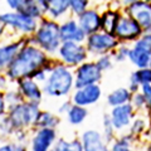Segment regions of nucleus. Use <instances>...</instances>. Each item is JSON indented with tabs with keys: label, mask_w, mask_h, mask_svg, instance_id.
<instances>
[{
	"label": "nucleus",
	"mask_w": 151,
	"mask_h": 151,
	"mask_svg": "<svg viewBox=\"0 0 151 151\" xmlns=\"http://www.w3.org/2000/svg\"><path fill=\"white\" fill-rule=\"evenodd\" d=\"M146 127H147V124H146V121L144 119H135L130 126V134L134 137H136V136L144 134L146 131Z\"/></svg>",
	"instance_id": "nucleus-33"
},
{
	"label": "nucleus",
	"mask_w": 151,
	"mask_h": 151,
	"mask_svg": "<svg viewBox=\"0 0 151 151\" xmlns=\"http://www.w3.org/2000/svg\"><path fill=\"white\" fill-rule=\"evenodd\" d=\"M77 22L87 37L101 32V14L94 8H88L82 15L77 18Z\"/></svg>",
	"instance_id": "nucleus-18"
},
{
	"label": "nucleus",
	"mask_w": 151,
	"mask_h": 151,
	"mask_svg": "<svg viewBox=\"0 0 151 151\" xmlns=\"http://www.w3.org/2000/svg\"><path fill=\"white\" fill-rule=\"evenodd\" d=\"M144 38H145V39L151 44V34H144Z\"/></svg>",
	"instance_id": "nucleus-42"
},
{
	"label": "nucleus",
	"mask_w": 151,
	"mask_h": 151,
	"mask_svg": "<svg viewBox=\"0 0 151 151\" xmlns=\"http://www.w3.org/2000/svg\"><path fill=\"white\" fill-rule=\"evenodd\" d=\"M88 4L89 1H87V0H69L70 13L78 18L88 9Z\"/></svg>",
	"instance_id": "nucleus-32"
},
{
	"label": "nucleus",
	"mask_w": 151,
	"mask_h": 151,
	"mask_svg": "<svg viewBox=\"0 0 151 151\" xmlns=\"http://www.w3.org/2000/svg\"><path fill=\"white\" fill-rule=\"evenodd\" d=\"M28 44V38H22L17 42H12L9 44H4L0 48V68L5 70L12 62L18 57L20 50Z\"/></svg>",
	"instance_id": "nucleus-19"
},
{
	"label": "nucleus",
	"mask_w": 151,
	"mask_h": 151,
	"mask_svg": "<svg viewBox=\"0 0 151 151\" xmlns=\"http://www.w3.org/2000/svg\"><path fill=\"white\" fill-rule=\"evenodd\" d=\"M57 57L67 67L77 68L84 62H87L89 53L86 48V44L74 43V42H63L57 53Z\"/></svg>",
	"instance_id": "nucleus-5"
},
{
	"label": "nucleus",
	"mask_w": 151,
	"mask_h": 151,
	"mask_svg": "<svg viewBox=\"0 0 151 151\" xmlns=\"http://www.w3.org/2000/svg\"><path fill=\"white\" fill-rule=\"evenodd\" d=\"M130 47H127L126 44H120L117 47V49H115L111 53L112 58L115 62L117 63H122L125 62L126 59H129V54H130Z\"/></svg>",
	"instance_id": "nucleus-31"
},
{
	"label": "nucleus",
	"mask_w": 151,
	"mask_h": 151,
	"mask_svg": "<svg viewBox=\"0 0 151 151\" xmlns=\"http://www.w3.org/2000/svg\"><path fill=\"white\" fill-rule=\"evenodd\" d=\"M131 105L134 106L135 110H142V108H146V101H145V97L141 92H137L135 94H132V98H131Z\"/></svg>",
	"instance_id": "nucleus-35"
},
{
	"label": "nucleus",
	"mask_w": 151,
	"mask_h": 151,
	"mask_svg": "<svg viewBox=\"0 0 151 151\" xmlns=\"http://www.w3.org/2000/svg\"><path fill=\"white\" fill-rule=\"evenodd\" d=\"M150 67H151V64H150Z\"/></svg>",
	"instance_id": "nucleus-45"
},
{
	"label": "nucleus",
	"mask_w": 151,
	"mask_h": 151,
	"mask_svg": "<svg viewBox=\"0 0 151 151\" xmlns=\"http://www.w3.org/2000/svg\"><path fill=\"white\" fill-rule=\"evenodd\" d=\"M115 127L112 125V121H111V117L110 115H105L103 116V140H105L106 144H110V142H113L116 139L115 136Z\"/></svg>",
	"instance_id": "nucleus-29"
},
{
	"label": "nucleus",
	"mask_w": 151,
	"mask_h": 151,
	"mask_svg": "<svg viewBox=\"0 0 151 151\" xmlns=\"http://www.w3.org/2000/svg\"><path fill=\"white\" fill-rule=\"evenodd\" d=\"M129 60L137 69L149 68L151 64V44L142 37L136 40L130 49Z\"/></svg>",
	"instance_id": "nucleus-11"
},
{
	"label": "nucleus",
	"mask_w": 151,
	"mask_h": 151,
	"mask_svg": "<svg viewBox=\"0 0 151 151\" xmlns=\"http://www.w3.org/2000/svg\"><path fill=\"white\" fill-rule=\"evenodd\" d=\"M81 142L83 146V151H96L98 147L105 145V140L100 131L97 130H87L82 134Z\"/></svg>",
	"instance_id": "nucleus-21"
},
{
	"label": "nucleus",
	"mask_w": 151,
	"mask_h": 151,
	"mask_svg": "<svg viewBox=\"0 0 151 151\" xmlns=\"http://www.w3.org/2000/svg\"><path fill=\"white\" fill-rule=\"evenodd\" d=\"M13 151H28V149L27 146H24V144H14Z\"/></svg>",
	"instance_id": "nucleus-39"
},
{
	"label": "nucleus",
	"mask_w": 151,
	"mask_h": 151,
	"mask_svg": "<svg viewBox=\"0 0 151 151\" xmlns=\"http://www.w3.org/2000/svg\"><path fill=\"white\" fill-rule=\"evenodd\" d=\"M96 151H111V150H110V147L107 146V144H105V145H102L101 147H98Z\"/></svg>",
	"instance_id": "nucleus-41"
},
{
	"label": "nucleus",
	"mask_w": 151,
	"mask_h": 151,
	"mask_svg": "<svg viewBox=\"0 0 151 151\" xmlns=\"http://www.w3.org/2000/svg\"><path fill=\"white\" fill-rule=\"evenodd\" d=\"M65 116H67V120H68V122L70 125L77 126V125H81L82 122L87 119L88 110L86 107H81V106L73 105Z\"/></svg>",
	"instance_id": "nucleus-26"
},
{
	"label": "nucleus",
	"mask_w": 151,
	"mask_h": 151,
	"mask_svg": "<svg viewBox=\"0 0 151 151\" xmlns=\"http://www.w3.org/2000/svg\"><path fill=\"white\" fill-rule=\"evenodd\" d=\"M102 78V70L93 60H87L74 70V89H79L92 84H98Z\"/></svg>",
	"instance_id": "nucleus-8"
},
{
	"label": "nucleus",
	"mask_w": 151,
	"mask_h": 151,
	"mask_svg": "<svg viewBox=\"0 0 151 151\" xmlns=\"http://www.w3.org/2000/svg\"><path fill=\"white\" fill-rule=\"evenodd\" d=\"M130 83L139 84V86H145V84H151V67L144 69H136L130 76Z\"/></svg>",
	"instance_id": "nucleus-27"
},
{
	"label": "nucleus",
	"mask_w": 151,
	"mask_h": 151,
	"mask_svg": "<svg viewBox=\"0 0 151 151\" xmlns=\"http://www.w3.org/2000/svg\"><path fill=\"white\" fill-rule=\"evenodd\" d=\"M135 141V137L131 134L124 135L120 139H116L112 142L110 150L111 151H132V144Z\"/></svg>",
	"instance_id": "nucleus-28"
},
{
	"label": "nucleus",
	"mask_w": 151,
	"mask_h": 151,
	"mask_svg": "<svg viewBox=\"0 0 151 151\" xmlns=\"http://www.w3.org/2000/svg\"><path fill=\"white\" fill-rule=\"evenodd\" d=\"M50 151H83V146L81 140L78 139H74L72 141H68L65 139H58Z\"/></svg>",
	"instance_id": "nucleus-25"
},
{
	"label": "nucleus",
	"mask_w": 151,
	"mask_h": 151,
	"mask_svg": "<svg viewBox=\"0 0 151 151\" xmlns=\"http://www.w3.org/2000/svg\"><path fill=\"white\" fill-rule=\"evenodd\" d=\"M141 93L144 94L145 101H146V108L151 111V84H145L141 87Z\"/></svg>",
	"instance_id": "nucleus-37"
},
{
	"label": "nucleus",
	"mask_w": 151,
	"mask_h": 151,
	"mask_svg": "<svg viewBox=\"0 0 151 151\" xmlns=\"http://www.w3.org/2000/svg\"><path fill=\"white\" fill-rule=\"evenodd\" d=\"M68 12H70L69 0H49L48 10H47L45 15L48 19L57 22Z\"/></svg>",
	"instance_id": "nucleus-22"
},
{
	"label": "nucleus",
	"mask_w": 151,
	"mask_h": 151,
	"mask_svg": "<svg viewBox=\"0 0 151 151\" xmlns=\"http://www.w3.org/2000/svg\"><path fill=\"white\" fill-rule=\"evenodd\" d=\"M113 35L120 43L121 42H136L144 37V29L136 20L122 13Z\"/></svg>",
	"instance_id": "nucleus-10"
},
{
	"label": "nucleus",
	"mask_w": 151,
	"mask_h": 151,
	"mask_svg": "<svg viewBox=\"0 0 151 151\" xmlns=\"http://www.w3.org/2000/svg\"><path fill=\"white\" fill-rule=\"evenodd\" d=\"M57 140L55 130L37 129L30 139V151H50Z\"/></svg>",
	"instance_id": "nucleus-13"
},
{
	"label": "nucleus",
	"mask_w": 151,
	"mask_h": 151,
	"mask_svg": "<svg viewBox=\"0 0 151 151\" xmlns=\"http://www.w3.org/2000/svg\"><path fill=\"white\" fill-rule=\"evenodd\" d=\"M101 96H102L101 87L98 86V84H92V86L74 89L70 101H72V103L76 106H81V107L87 108V106L94 105V103H97L100 101Z\"/></svg>",
	"instance_id": "nucleus-12"
},
{
	"label": "nucleus",
	"mask_w": 151,
	"mask_h": 151,
	"mask_svg": "<svg viewBox=\"0 0 151 151\" xmlns=\"http://www.w3.org/2000/svg\"><path fill=\"white\" fill-rule=\"evenodd\" d=\"M124 14L137 22L144 29V33L151 29V1L134 0L126 3L124 6Z\"/></svg>",
	"instance_id": "nucleus-9"
},
{
	"label": "nucleus",
	"mask_w": 151,
	"mask_h": 151,
	"mask_svg": "<svg viewBox=\"0 0 151 151\" xmlns=\"http://www.w3.org/2000/svg\"><path fill=\"white\" fill-rule=\"evenodd\" d=\"M39 103L23 102L15 107L8 110V119L10 121L14 131L25 130L30 126H34L40 115Z\"/></svg>",
	"instance_id": "nucleus-4"
},
{
	"label": "nucleus",
	"mask_w": 151,
	"mask_h": 151,
	"mask_svg": "<svg viewBox=\"0 0 151 151\" xmlns=\"http://www.w3.org/2000/svg\"><path fill=\"white\" fill-rule=\"evenodd\" d=\"M0 151H13V145L10 144H5L0 147Z\"/></svg>",
	"instance_id": "nucleus-40"
},
{
	"label": "nucleus",
	"mask_w": 151,
	"mask_h": 151,
	"mask_svg": "<svg viewBox=\"0 0 151 151\" xmlns=\"http://www.w3.org/2000/svg\"><path fill=\"white\" fill-rule=\"evenodd\" d=\"M3 97L8 105V110L12 107L20 105L23 102H25L24 98L22 97V94L19 93V91H17V92L15 91H8V92H5V94H3Z\"/></svg>",
	"instance_id": "nucleus-30"
},
{
	"label": "nucleus",
	"mask_w": 151,
	"mask_h": 151,
	"mask_svg": "<svg viewBox=\"0 0 151 151\" xmlns=\"http://www.w3.org/2000/svg\"><path fill=\"white\" fill-rule=\"evenodd\" d=\"M6 111H8V105H6L5 100H4V97L1 96L0 97V112H1V117L4 116V113H5Z\"/></svg>",
	"instance_id": "nucleus-38"
},
{
	"label": "nucleus",
	"mask_w": 151,
	"mask_h": 151,
	"mask_svg": "<svg viewBox=\"0 0 151 151\" xmlns=\"http://www.w3.org/2000/svg\"><path fill=\"white\" fill-rule=\"evenodd\" d=\"M74 88V72L63 63H55L44 83L43 92L49 97L59 98L72 92Z\"/></svg>",
	"instance_id": "nucleus-3"
},
{
	"label": "nucleus",
	"mask_w": 151,
	"mask_h": 151,
	"mask_svg": "<svg viewBox=\"0 0 151 151\" xmlns=\"http://www.w3.org/2000/svg\"><path fill=\"white\" fill-rule=\"evenodd\" d=\"M6 4L12 9V12L25 14V15L35 19L38 22H40L45 15L39 1H34V0H8Z\"/></svg>",
	"instance_id": "nucleus-14"
},
{
	"label": "nucleus",
	"mask_w": 151,
	"mask_h": 151,
	"mask_svg": "<svg viewBox=\"0 0 151 151\" xmlns=\"http://www.w3.org/2000/svg\"><path fill=\"white\" fill-rule=\"evenodd\" d=\"M146 137L151 140V126H150V129H149L147 131H146Z\"/></svg>",
	"instance_id": "nucleus-43"
},
{
	"label": "nucleus",
	"mask_w": 151,
	"mask_h": 151,
	"mask_svg": "<svg viewBox=\"0 0 151 151\" xmlns=\"http://www.w3.org/2000/svg\"><path fill=\"white\" fill-rule=\"evenodd\" d=\"M28 38V44L39 47L42 50H44L47 54L53 55L58 53V50L62 45V38H60V29L59 24L52 19L43 18L39 22L37 32Z\"/></svg>",
	"instance_id": "nucleus-2"
},
{
	"label": "nucleus",
	"mask_w": 151,
	"mask_h": 151,
	"mask_svg": "<svg viewBox=\"0 0 151 151\" xmlns=\"http://www.w3.org/2000/svg\"><path fill=\"white\" fill-rule=\"evenodd\" d=\"M48 76H49V72L45 68H42L39 70H37V72L32 76L30 78H33L37 83H45L47 79H48Z\"/></svg>",
	"instance_id": "nucleus-36"
},
{
	"label": "nucleus",
	"mask_w": 151,
	"mask_h": 151,
	"mask_svg": "<svg viewBox=\"0 0 151 151\" xmlns=\"http://www.w3.org/2000/svg\"><path fill=\"white\" fill-rule=\"evenodd\" d=\"M122 13L115 9H107L101 14V30L107 34L113 35L116 32V28L119 25L120 18Z\"/></svg>",
	"instance_id": "nucleus-20"
},
{
	"label": "nucleus",
	"mask_w": 151,
	"mask_h": 151,
	"mask_svg": "<svg viewBox=\"0 0 151 151\" xmlns=\"http://www.w3.org/2000/svg\"><path fill=\"white\" fill-rule=\"evenodd\" d=\"M134 113H135V108L131 103H126V105L112 108L110 112V117L115 130L121 131V130H125L126 127L131 126Z\"/></svg>",
	"instance_id": "nucleus-16"
},
{
	"label": "nucleus",
	"mask_w": 151,
	"mask_h": 151,
	"mask_svg": "<svg viewBox=\"0 0 151 151\" xmlns=\"http://www.w3.org/2000/svg\"><path fill=\"white\" fill-rule=\"evenodd\" d=\"M1 27H8L28 37L33 35L39 27V22L17 12H5L0 15Z\"/></svg>",
	"instance_id": "nucleus-6"
},
{
	"label": "nucleus",
	"mask_w": 151,
	"mask_h": 151,
	"mask_svg": "<svg viewBox=\"0 0 151 151\" xmlns=\"http://www.w3.org/2000/svg\"><path fill=\"white\" fill-rule=\"evenodd\" d=\"M132 98V93L130 92L129 88L126 87H119L107 96V103L108 106H111L112 108L119 107L122 105H126V103H130Z\"/></svg>",
	"instance_id": "nucleus-23"
},
{
	"label": "nucleus",
	"mask_w": 151,
	"mask_h": 151,
	"mask_svg": "<svg viewBox=\"0 0 151 151\" xmlns=\"http://www.w3.org/2000/svg\"><path fill=\"white\" fill-rule=\"evenodd\" d=\"M59 29H60L62 42H74V43L83 44L84 42L87 40L86 33L82 30V28L79 27L78 22L73 18L67 19V20H64L63 23H60Z\"/></svg>",
	"instance_id": "nucleus-15"
},
{
	"label": "nucleus",
	"mask_w": 151,
	"mask_h": 151,
	"mask_svg": "<svg viewBox=\"0 0 151 151\" xmlns=\"http://www.w3.org/2000/svg\"><path fill=\"white\" fill-rule=\"evenodd\" d=\"M96 63L98 65V68H100L102 72H105V70H108L112 68V64H113V58L111 54H106V55H101L98 57Z\"/></svg>",
	"instance_id": "nucleus-34"
},
{
	"label": "nucleus",
	"mask_w": 151,
	"mask_h": 151,
	"mask_svg": "<svg viewBox=\"0 0 151 151\" xmlns=\"http://www.w3.org/2000/svg\"><path fill=\"white\" fill-rule=\"evenodd\" d=\"M146 151H151V144L147 146V149H146Z\"/></svg>",
	"instance_id": "nucleus-44"
},
{
	"label": "nucleus",
	"mask_w": 151,
	"mask_h": 151,
	"mask_svg": "<svg viewBox=\"0 0 151 151\" xmlns=\"http://www.w3.org/2000/svg\"><path fill=\"white\" fill-rule=\"evenodd\" d=\"M49 63L50 59L44 50L37 45L27 44L4 72L6 78L18 82L24 78H30L37 70L45 68Z\"/></svg>",
	"instance_id": "nucleus-1"
},
{
	"label": "nucleus",
	"mask_w": 151,
	"mask_h": 151,
	"mask_svg": "<svg viewBox=\"0 0 151 151\" xmlns=\"http://www.w3.org/2000/svg\"><path fill=\"white\" fill-rule=\"evenodd\" d=\"M121 43L115 38V35L107 34L105 32H98L87 37L86 48L88 53L94 57H101L106 54H111L113 50L117 49Z\"/></svg>",
	"instance_id": "nucleus-7"
},
{
	"label": "nucleus",
	"mask_w": 151,
	"mask_h": 151,
	"mask_svg": "<svg viewBox=\"0 0 151 151\" xmlns=\"http://www.w3.org/2000/svg\"><path fill=\"white\" fill-rule=\"evenodd\" d=\"M18 91L25 102L40 103L43 100V88L33 78H24L18 81Z\"/></svg>",
	"instance_id": "nucleus-17"
},
{
	"label": "nucleus",
	"mask_w": 151,
	"mask_h": 151,
	"mask_svg": "<svg viewBox=\"0 0 151 151\" xmlns=\"http://www.w3.org/2000/svg\"><path fill=\"white\" fill-rule=\"evenodd\" d=\"M60 119L58 116H55L54 113L48 112V111H42L39 117L35 122L34 127L37 129H53L55 130V127L59 125Z\"/></svg>",
	"instance_id": "nucleus-24"
}]
</instances>
